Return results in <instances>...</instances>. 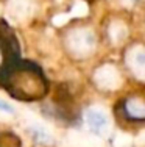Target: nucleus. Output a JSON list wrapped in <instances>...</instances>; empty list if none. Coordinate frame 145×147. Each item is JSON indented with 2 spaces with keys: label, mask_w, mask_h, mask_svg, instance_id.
<instances>
[{
  "label": "nucleus",
  "mask_w": 145,
  "mask_h": 147,
  "mask_svg": "<svg viewBox=\"0 0 145 147\" xmlns=\"http://www.w3.org/2000/svg\"><path fill=\"white\" fill-rule=\"evenodd\" d=\"M120 114L130 122H145V92H133L120 103Z\"/></svg>",
  "instance_id": "1"
},
{
  "label": "nucleus",
  "mask_w": 145,
  "mask_h": 147,
  "mask_svg": "<svg viewBox=\"0 0 145 147\" xmlns=\"http://www.w3.org/2000/svg\"><path fill=\"white\" fill-rule=\"evenodd\" d=\"M86 124L94 133H102L108 125L106 114L100 110H89L86 113Z\"/></svg>",
  "instance_id": "2"
},
{
  "label": "nucleus",
  "mask_w": 145,
  "mask_h": 147,
  "mask_svg": "<svg viewBox=\"0 0 145 147\" xmlns=\"http://www.w3.org/2000/svg\"><path fill=\"white\" fill-rule=\"evenodd\" d=\"M128 63L131 69L137 72V75H144L145 74V50H134L133 58Z\"/></svg>",
  "instance_id": "3"
},
{
  "label": "nucleus",
  "mask_w": 145,
  "mask_h": 147,
  "mask_svg": "<svg viewBox=\"0 0 145 147\" xmlns=\"http://www.w3.org/2000/svg\"><path fill=\"white\" fill-rule=\"evenodd\" d=\"M0 110H2V111H5V113H9V114L13 113V107H11L9 103L3 102L2 99H0Z\"/></svg>",
  "instance_id": "4"
}]
</instances>
